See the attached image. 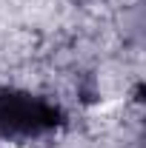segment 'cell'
Returning <instances> with one entry per match:
<instances>
[{"label":"cell","instance_id":"1","mask_svg":"<svg viewBox=\"0 0 146 148\" xmlns=\"http://www.w3.org/2000/svg\"><path fill=\"white\" fill-rule=\"evenodd\" d=\"M66 123L52 100L0 86V143H23L52 134Z\"/></svg>","mask_w":146,"mask_h":148}]
</instances>
